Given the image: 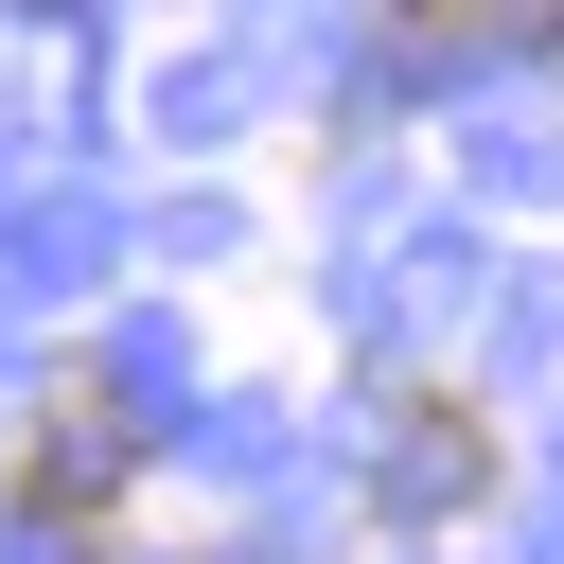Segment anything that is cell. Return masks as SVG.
Wrapping results in <instances>:
<instances>
[{
  "mask_svg": "<svg viewBox=\"0 0 564 564\" xmlns=\"http://www.w3.org/2000/svg\"><path fill=\"white\" fill-rule=\"evenodd\" d=\"M106 494H123V423H106V405H53V423L18 441V511H35V529H106Z\"/></svg>",
  "mask_w": 564,
  "mask_h": 564,
  "instance_id": "1",
  "label": "cell"
},
{
  "mask_svg": "<svg viewBox=\"0 0 564 564\" xmlns=\"http://www.w3.org/2000/svg\"><path fill=\"white\" fill-rule=\"evenodd\" d=\"M476 494H494V423H476V405H405V441H388V511L441 529V511H476Z\"/></svg>",
  "mask_w": 564,
  "mask_h": 564,
  "instance_id": "2",
  "label": "cell"
}]
</instances>
